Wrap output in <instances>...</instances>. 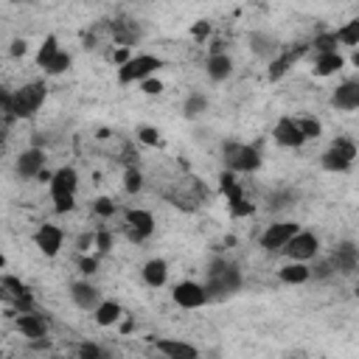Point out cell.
I'll return each instance as SVG.
<instances>
[{
    "instance_id": "obj_3",
    "label": "cell",
    "mask_w": 359,
    "mask_h": 359,
    "mask_svg": "<svg viewBox=\"0 0 359 359\" xmlns=\"http://www.w3.org/2000/svg\"><path fill=\"white\" fill-rule=\"evenodd\" d=\"M45 93H48L45 81H28V84H22L20 90H14V93H11L14 115H17V118H31V115L42 107Z\"/></svg>"
},
{
    "instance_id": "obj_41",
    "label": "cell",
    "mask_w": 359,
    "mask_h": 359,
    "mask_svg": "<svg viewBox=\"0 0 359 359\" xmlns=\"http://www.w3.org/2000/svg\"><path fill=\"white\" fill-rule=\"evenodd\" d=\"M331 272H334V266H331L328 258H323V261H317V264L311 266V275H314V278H328Z\"/></svg>"
},
{
    "instance_id": "obj_44",
    "label": "cell",
    "mask_w": 359,
    "mask_h": 359,
    "mask_svg": "<svg viewBox=\"0 0 359 359\" xmlns=\"http://www.w3.org/2000/svg\"><path fill=\"white\" fill-rule=\"evenodd\" d=\"M76 244H79V250H90V247L95 244V236H93V233H81Z\"/></svg>"
},
{
    "instance_id": "obj_8",
    "label": "cell",
    "mask_w": 359,
    "mask_h": 359,
    "mask_svg": "<svg viewBox=\"0 0 359 359\" xmlns=\"http://www.w3.org/2000/svg\"><path fill=\"white\" fill-rule=\"evenodd\" d=\"M300 233V227L294 222H278V224H269L261 236V247L264 250H283L294 236Z\"/></svg>"
},
{
    "instance_id": "obj_15",
    "label": "cell",
    "mask_w": 359,
    "mask_h": 359,
    "mask_svg": "<svg viewBox=\"0 0 359 359\" xmlns=\"http://www.w3.org/2000/svg\"><path fill=\"white\" fill-rule=\"evenodd\" d=\"M62 241H65V233H62L56 224H42V227L34 233V244H36L39 252H45L48 258H53V255L62 250Z\"/></svg>"
},
{
    "instance_id": "obj_2",
    "label": "cell",
    "mask_w": 359,
    "mask_h": 359,
    "mask_svg": "<svg viewBox=\"0 0 359 359\" xmlns=\"http://www.w3.org/2000/svg\"><path fill=\"white\" fill-rule=\"evenodd\" d=\"M163 67V59L160 56H151V53H137L132 56L123 67H118V84H135V81H146L151 79L154 70Z\"/></svg>"
},
{
    "instance_id": "obj_35",
    "label": "cell",
    "mask_w": 359,
    "mask_h": 359,
    "mask_svg": "<svg viewBox=\"0 0 359 359\" xmlns=\"http://www.w3.org/2000/svg\"><path fill=\"white\" fill-rule=\"evenodd\" d=\"M93 210H95V216H101V219H109V216L115 213V202H112L109 196H101V199H95Z\"/></svg>"
},
{
    "instance_id": "obj_10",
    "label": "cell",
    "mask_w": 359,
    "mask_h": 359,
    "mask_svg": "<svg viewBox=\"0 0 359 359\" xmlns=\"http://www.w3.org/2000/svg\"><path fill=\"white\" fill-rule=\"evenodd\" d=\"M50 196L53 199H67V196H76V188H79V171L73 165H62L59 171H53V180H50Z\"/></svg>"
},
{
    "instance_id": "obj_28",
    "label": "cell",
    "mask_w": 359,
    "mask_h": 359,
    "mask_svg": "<svg viewBox=\"0 0 359 359\" xmlns=\"http://www.w3.org/2000/svg\"><path fill=\"white\" fill-rule=\"evenodd\" d=\"M59 53H62V50H59V39L50 34V36H45V42H42V45H39V50H36V65L45 70V67H48Z\"/></svg>"
},
{
    "instance_id": "obj_43",
    "label": "cell",
    "mask_w": 359,
    "mask_h": 359,
    "mask_svg": "<svg viewBox=\"0 0 359 359\" xmlns=\"http://www.w3.org/2000/svg\"><path fill=\"white\" fill-rule=\"evenodd\" d=\"M129 59H132V56H129V48H118V50L112 53V62H115L118 67H123V65H126Z\"/></svg>"
},
{
    "instance_id": "obj_32",
    "label": "cell",
    "mask_w": 359,
    "mask_h": 359,
    "mask_svg": "<svg viewBox=\"0 0 359 359\" xmlns=\"http://www.w3.org/2000/svg\"><path fill=\"white\" fill-rule=\"evenodd\" d=\"M123 188H126V194H137V191L143 188V174H140L135 165L123 171Z\"/></svg>"
},
{
    "instance_id": "obj_34",
    "label": "cell",
    "mask_w": 359,
    "mask_h": 359,
    "mask_svg": "<svg viewBox=\"0 0 359 359\" xmlns=\"http://www.w3.org/2000/svg\"><path fill=\"white\" fill-rule=\"evenodd\" d=\"M67 67H70V53H65V50H62V53H59V56L45 67V73H48V76H62Z\"/></svg>"
},
{
    "instance_id": "obj_36",
    "label": "cell",
    "mask_w": 359,
    "mask_h": 359,
    "mask_svg": "<svg viewBox=\"0 0 359 359\" xmlns=\"http://www.w3.org/2000/svg\"><path fill=\"white\" fill-rule=\"evenodd\" d=\"M76 359H104V351H101V345H95V342H81Z\"/></svg>"
},
{
    "instance_id": "obj_12",
    "label": "cell",
    "mask_w": 359,
    "mask_h": 359,
    "mask_svg": "<svg viewBox=\"0 0 359 359\" xmlns=\"http://www.w3.org/2000/svg\"><path fill=\"white\" fill-rule=\"evenodd\" d=\"M328 261H331L334 272H339V275H351V272L359 266V247H356L353 241H342V244L334 247V252L328 255Z\"/></svg>"
},
{
    "instance_id": "obj_7",
    "label": "cell",
    "mask_w": 359,
    "mask_h": 359,
    "mask_svg": "<svg viewBox=\"0 0 359 359\" xmlns=\"http://www.w3.org/2000/svg\"><path fill=\"white\" fill-rule=\"evenodd\" d=\"M171 297H174V303L182 306V309H199V306H205V303L210 300L208 289H205L202 283H196V280H180V283L174 286Z\"/></svg>"
},
{
    "instance_id": "obj_22",
    "label": "cell",
    "mask_w": 359,
    "mask_h": 359,
    "mask_svg": "<svg viewBox=\"0 0 359 359\" xmlns=\"http://www.w3.org/2000/svg\"><path fill=\"white\" fill-rule=\"evenodd\" d=\"M250 48H252V53L255 56H264V59H275V53H278V42H275V36H269V34H264V31H252L250 34Z\"/></svg>"
},
{
    "instance_id": "obj_5",
    "label": "cell",
    "mask_w": 359,
    "mask_h": 359,
    "mask_svg": "<svg viewBox=\"0 0 359 359\" xmlns=\"http://www.w3.org/2000/svg\"><path fill=\"white\" fill-rule=\"evenodd\" d=\"M224 163H227V171H255L261 165V154L255 146H247V143H224Z\"/></svg>"
},
{
    "instance_id": "obj_11",
    "label": "cell",
    "mask_w": 359,
    "mask_h": 359,
    "mask_svg": "<svg viewBox=\"0 0 359 359\" xmlns=\"http://www.w3.org/2000/svg\"><path fill=\"white\" fill-rule=\"evenodd\" d=\"M151 233H154V216L149 210H140V208L126 210V236H129V241H143Z\"/></svg>"
},
{
    "instance_id": "obj_20",
    "label": "cell",
    "mask_w": 359,
    "mask_h": 359,
    "mask_svg": "<svg viewBox=\"0 0 359 359\" xmlns=\"http://www.w3.org/2000/svg\"><path fill=\"white\" fill-rule=\"evenodd\" d=\"M109 34L121 48H129V45H135L140 39V28H137L135 20H112L109 22Z\"/></svg>"
},
{
    "instance_id": "obj_19",
    "label": "cell",
    "mask_w": 359,
    "mask_h": 359,
    "mask_svg": "<svg viewBox=\"0 0 359 359\" xmlns=\"http://www.w3.org/2000/svg\"><path fill=\"white\" fill-rule=\"evenodd\" d=\"M17 328H20L22 337H28V339H34V342H39V339L48 337V320H45L42 314H36V311L20 314V317H17Z\"/></svg>"
},
{
    "instance_id": "obj_25",
    "label": "cell",
    "mask_w": 359,
    "mask_h": 359,
    "mask_svg": "<svg viewBox=\"0 0 359 359\" xmlns=\"http://www.w3.org/2000/svg\"><path fill=\"white\" fill-rule=\"evenodd\" d=\"M123 317V309H121V303H115V300H104L98 309H95V323L98 325H115L118 320Z\"/></svg>"
},
{
    "instance_id": "obj_18",
    "label": "cell",
    "mask_w": 359,
    "mask_h": 359,
    "mask_svg": "<svg viewBox=\"0 0 359 359\" xmlns=\"http://www.w3.org/2000/svg\"><path fill=\"white\" fill-rule=\"evenodd\" d=\"M70 297H73V303H76L79 309H84V311H95V309L101 306L98 289H95L93 283H87V280H76V283L70 286Z\"/></svg>"
},
{
    "instance_id": "obj_6",
    "label": "cell",
    "mask_w": 359,
    "mask_h": 359,
    "mask_svg": "<svg viewBox=\"0 0 359 359\" xmlns=\"http://www.w3.org/2000/svg\"><path fill=\"white\" fill-rule=\"evenodd\" d=\"M219 188H222V194H224V199H227V205H230V216L238 219V216H250V213L255 210V205L244 196V191H241V185H238V180H236L233 171H222Z\"/></svg>"
},
{
    "instance_id": "obj_23",
    "label": "cell",
    "mask_w": 359,
    "mask_h": 359,
    "mask_svg": "<svg viewBox=\"0 0 359 359\" xmlns=\"http://www.w3.org/2000/svg\"><path fill=\"white\" fill-rule=\"evenodd\" d=\"M205 70H208V79H210V81H224V79H230V73H233V62H230L227 53H222V56H208Z\"/></svg>"
},
{
    "instance_id": "obj_30",
    "label": "cell",
    "mask_w": 359,
    "mask_h": 359,
    "mask_svg": "<svg viewBox=\"0 0 359 359\" xmlns=\"http://www.w3.org/2000/svg\"><path fill=\"white\" fill-rule=\"evenodd\" d=\"M337 39H339V45L356 48V45H359V20H351V22H345L342 28H337Z\"/></svg>"
},
{
    "instance_id": "obj_13",
    "label": "cell",
    "mask_w": 359,
    "mask_h": 359,
    "mask_svg": "<svg viewBox=\"0 0 359 359\" xmlns=\"http://www.w3.org/2000/svg\"><path fill=\"white\" fill-rule=\"evenodd\" d=\"M272 137H275V143H280L286 149H300L306 143V135L300 132V123L292 121V118H280L272 129Z\"/></svg>"
},
{
    "instance_id": "obj_40",
    "label": "cell",
    "mask_w": 359,
    "mask_h": 359,
    "mask_svg": "<svg viewBox=\"0 0 359 359\" xmlns=\"http://www.w3.org/2000/svg\"><path fill=\"white\" fill-rule=\"evenodd\" d=\"M95 247H98V252H109V247H112L109 230H98V233H95Z\"/></svg>"
},
{
    "instance_id": "obj_16",
    "label": "cell",
    "mask_w": 359,
    "mask_h": 359,
    "mask_svg": "<svg viewBox=\"0 0 359 359\" xmlns=\"http://www.w3.org/2000/svg\"><path fill=\"white\" fill-rule=\"evenodd\" d=\"M331 107H337V109H342V112L359 109V81H356V79L342 81V84L331 93Z\"/></svg>"
},
{
    "instance_id": "obj_42",
    "label": "cell",
    "mask_w": 359,
    "mask_h": 359,
    "mask_svg": "<svg viewBox=\"0 0 359 359\" xmlns=\"http://www.w3.org/2000/svg\"><path fill=\"white\" fill-rule=\"evenodd\" d=\"M79 269H81L84 275H93V272L98 269V258H81V261H79Z\"/></svg>"
},
{
    "instance_id": "obj_17",
    "label": "cell",
    "mask_w": 359,
    "mask_h": 359,
    "mask_svg": "<svg viewBox=\"0 0 359 359\" xmlns=\"http://www.w3.org/2000/svg\"><path fill=\"white\" fill-rule=\"evenodd\" d=\"M154 348H157L165 359H199V351H196L191 342H182V339L163 337V339H154Z\"/></svg>"
},
{
    "instance_id": "obj_1",
    "label": "cell",
    "mask_w": 359,
    "mask_h": 359,
    "mask_svg": "<svg viewBox=\"0 0 359 359\" xmlns=\"http://www.w3.org/2000/svg\"><path fill=\"white\" fill-rule=\"evenodd\" d=\"M238 286H241V272H238V266H236V264H227V261H222V258H216V261L210 264V269H208V283H205L208 294H210V297H224V294H233Z\"/></svg>"
},
{
    "instance_id": "obj_46",
    "label": "cell",
    "mask_w": 359,
    "mask_h": 359,
    "mask_svg": "<svg viewBox=\"0 0 359 359\" xmlns=\"http://www.w3.org/2000/svg\"><path fill=\"white\" fill-rule=\"evenodd\" d=\"M351 62H353V65L359 67V50H353V56H351Z\"/></svg>"
},
{
    "instance_id": "obj_37",
    "label": "cell",
    "mask_w": 359,
    "mask_h": 359,
    "mask_svg": "<svg viewBox=\"0 0 359 359\" xmlns=\"http://www.w3.org/2000/svg\"><path fill=\"white\" fill-rule=\"evenodd\" d=\"M210 31H213V25H210L208 20H196V22L191 25V36H194L196 42H202V39H208V36H210Z\"/></svg>"
},
{
    "instance_id": "obj_26",
    "label": "cell",
    "mask_w": 359,
    "mask_h": 359,
    "mask_svg": "<svg viewBox=\"0 0 359 359\" xmlns=\"http://www.w3.org/2000/svg\"><path fill=\"white\" fill-rule=\"evenodd\" d=\"M278 275H280L283 283H306V280L311 278V266H306V264H300V261H292V264H286Z\"/></svg>"
},
{
    "instance_id": "obj_4",
    "label": "cell",
    "mask_w": 359,
    "mask_h": 359,
    "mask_svg": "<svg viewBox=\"0 0 359 359\" xmlns=\"http://www.w3.org/2000/svg\"><path fill=\"white\" fill-rule=\"evenodd\" d=\"M353 157H356V143H353L351 137H337V140L323 151V168L342 174V171L351 168Z\"/></svg>"
},
{
    "instance_id": "obj_31",
    "label": "cell",
    "mask_w": 359,
    "mask_h": 359,
    "mask_svg": "<svg viewBox=\"0 0 359 359\" xmlns=\"http://www.w3.org/2000/svg\"><path fill=\"white\" fill-rule=\"evenodd\" d=\"M205 109H208V98H205L202 93H194V95H188V98H185L182 115H185V118H199Z\"/></svg>"
},
{
    "instance_id": "obj_45",
    "label": "cell",
    "mask_w": 359,
    "mask_h": 359,
    "mask_svg": "<svg viewBox=\"0 0 359 359\" xmlns=\"http://www.w3.org/2000/svg\"><path fill=\"white\" fill-rule=\"evenodd\" d=\"M25 50H28L25 39H14V42H11V56H25Z\"/></svg>"
},
{
    "instance_id": "obj_33",
    "label": "cell",
    "mask_w": 359,
    "mask_h": 359,
    "mask_svg": "<svg viewBox=\"0 0 359 359\" xmlns=\"http://www.w3.org/2000/svg\"><path fill=\"white\" fill-rule=\"evenodd\" d=\"M297 123H300V132L306 135V140H311V137H320V135H323V123H320L317 118H300Z\"/></svg>"
},
{
    "instance_id": "obj_29",
    "label": "cell",
    "mask_w": 359,
    "mask_h": 359,
    "mask_svg": "<svg viewBox=\"0 0 359 359\" xmlns=\"http://www.w3.org/2000/svg\"><path fill=\"white\" fill-rule=\"evenodd\" d=\"M337 45H339V39H337V31H325V34H317V36H314V42H311V48L317 50V56H320V53H337Z\"/></svg>"
},
{
    "instance_id": "obj_27",
    "label": "cell",
    "mask_w": 359,
    "mask_h": 359,
    "mask_svg": "<svg viewBox=\"0 0 359 359\" xmlns=\"http://www.w3.org/2000/svg\"><path fill=\"white\" fill-rule=\"evenodd\" d=\"M342 56L339 53H320L317 59H314V73L317 76H331V73H337V70H342Z\"/></svg>"
},
{
    "instance_id": "obj_21",
    "label": "cell",
    "mask_w": 359,
    "mask_h": 359,
    "mask_svg": "<svg viewBox=\"0 0 359 359\" xmlns=\"http://www.w3.org/2000/svg\"><path fill=\"white\" fill-rule=\"evenodd\" d=\"M306 53V45H297V48H292V50H283V53H278L272 62H269V70H266V76H269V81H278L300 56Z\"/></svg>"
},
{
    "instance_id": "obj_47",
    "label": "cell",
    "mask_w": 359,
    "mask_h": 359,
    "mask_svg": "<svg viewBox=\"0 0 359 359\" xmlns=\"http://www.w3.org/2000/svg\"><path fill=\"white\" fill-rule=\"evenodd\" d=\"M356 297H359V280H356Z\"/></svg>"
},
{
    "instance_id": "obj_24",
    "label": "cell",
    "mask_w": 359,
    "mask_h": 359,
    "mask_svg": "<svg viewBox=\"0 0 359 359\" xmlns=\"http://www.w3.org/2000/svg\"><path fill=\"white\" fill-rule=\"evenodd\" d=\"M165 278H168V264L163 261V258H151L146 266H143V280L149 283V286H163L165 283Z\"/></svg>"
},
{
    "instance_id": "obj_9",
    "label": "cell",
    "mask_w": 359,
    "mask_h": 359,
    "mask_svg": "<svg viewBox=\"0 0 359 359\" xmlns=\"http://www.w3.org/2000/svg\"><path fill=\"white\" fill-rule=\"evenodd\" d=\"M317 250H320V241H317V236L309 233V230H300V233L283 247V252H286L292 261H300V264L309 261V258H314Z\"/></svg>"
},
{
    "instance_id": "obj_39",
    "label": "cell",
    "mask_w": 359,
    "mask_h": 359,
    "mask_svg": "<svg viewBox=\"0 0 359 359\" xmlns=\"http://www.w3.org/2000/svg\"><path fill=\"white\" fill-rule=\"evenodd\" d=\"M140 90L146 95H160L163 93V81L160 79H146V81H140Z\"/></svg>"
},
{
    "instance_id": "obj_14",
    "label": "cell",
    "mask_w": 359,
    "mask_h": 359,
    "mask_svg": "<svg viewBox=\"0 0 359 359\" xmlns=\"http://www.w3.org/2000/svg\"><path fill=\"white\" fill-rule=\"evenodd\" d=\"M17 174L20 177H25V180H31V177H39L42 171H45V151L42 149H36V146H31V149H25L20 157H17Z\"/></svg>"
},
{
    "instance_id": "obj_38",
    "label": "cell",
    "mask_w": 359,
    "mask_h": 359,
    "mask_svg": "<svg viewBox=\"0 0 359 359\" xmlns=\"http://www.w3.org/2000/svg\"><path fill=\"white\" fill-rule=\"evenodd\" d=\"M137 140L146 143V146H157V143H160V132H157L154 126H140V129H137Z\"/></svg>"
}]
</instances>
